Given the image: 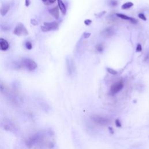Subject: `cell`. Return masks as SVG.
Returning a JSON list of instances; mask_svg holds the SVG:
<instances>
[{
    "label": "cell",
    "mask_w": 149,
    "mask_h": 149,
    "mask_svg": "<svg viewBox=\"0 0 149 149\" xmlns=\"http://www.w3.org/2000/svg\"><path fill=\"white\" fill-rule=\"evenodd\" d=\"M56 1V0H48V2L46 4V5H50L53 3H54Z\"/></svg>",
    "instance_id": "24"
},
{
    "label": "cell",
    "mask_w": 149,
    "mask_h": 149,
    "mask_svg": "<svg viewBox=\"0 0 149 149\" xmlns=\"http://www.w3.org/2000/svg\"><path fill=\"white\" fill-rule=\"evenodd\" d=\"M91 120L96 124L100 125H107L110 123V120L107 118L100 115H95L91 116Z\"/></svg>",
    "instance_id": "2"
},
{
    "label": "cell",
    "mask_w": 149,
    "mask_h": 149,
    "mask_svg": "<svg viewBox=\"0 0 149 149\" xmlns=\"http://www.w3.org/2000/svg\"><path fill=\"white\" fill-rule=\"evenodd\" d=\"M115 125L117 127H121L122 124L121 123V121L119 120H116L115 121Z\"/></svg>",
    "instance_id": "21"
},
{
    "label": "cell",
    "mask_w": 149,
    "mask_h": 149,
    "mask_svg": "<svg viewBox=\"0 0 149 149\" xmlns=\"http://www.w3.org/2000/svg\"><path fill=\"white\" fill-rule=\"evenodd\" d=\"M105 13H106L105 11H103V12L99 13V14L97 15V16H98V17H101V16H103Z\"/></svg>",
    "instance_id": "26"
},
{
    "label": "cell",
    "mask_w": 149,
    "mask_h": 149,
    "mask_svg": "<svg viewBox=\"0 0 149 149\" xmlns=\"http://www.w3.org/2000/svg\"><path fill=\"white\" fill-rule=\"evenodd\" d=\"M14 33L16 36H26L29 34L27 29L22 23H19L16 26Z\"/></svg>",
    "instance_id": "3"
},
{
    "label": "cell",
    "mask_w": 149,
    "mask_h": 149,
    "mask_svg": "<svg viewBox=\"0 0 149 149\" xmlns=\"http://www.w3.org/2000/svg\"><path fill=\"white\" fill-rule=\"evenodd\" d=\"M96 50L99 52H101L104 51V46L103 44L100 43V44H97L96 46Z\"/></svg>",
    "instance_id": "14"
},
{
    "label": "cell",
    "mask_w": 149,
    "mask_h": 149,
    "mask_svg": "<svg viewBox=\"0 0 149 149\" xmlns=\"http://www.w3.org/2000/svg\"><path fill=\"white\" fill-rule=\"evenodd\" d=\"M109 5L112 7H115L118 5V2L116 1H115V0H114V1H111L110 2Z\"/></svg>",
    "instance_id": "17"
},
{
    "label": "cell",
    "mask_w": 149,
    "mask_h": 149,
    "mask_svg": "<svg viewBox=\"0 0 149 149\" xmlns=\"http://www.w3.org/2000/svg\"><path fill=\"white\" fill-rule=\"evenodd\" d=\"M20 64L22 67L28 69L29 71H33L37 68V64L32 59L29 58H23Z\"/></svg>",
    "instance_id": "1"
},
{
    "label": "cell",
    "mask_w": 149,
    "mask_h": 149,
    "mask_svg": "<svg viewBox=\"0 0 149 149\" xmlns=\"http://www.w3.org/2000/svg\"><path fill=\"white\" fill-rule=\"evenodd\" d=\"M138 17L140 18V19H142V20H147V18H146V17L145 16V15L143 14H139V15H138Z\"/></svg>",
    "instance_id": "18"
},
{
    "label": "cell",
    "mask_w": 149,
    "mask_h": 149,
    "mask_svg": "<svg viewBox=\"0 0 149 149\" xmlns=\"http://www.w3.org/2000/svg\"><path fill=\"white\" fill-rule=\"evenodd\" d=\"M58 29V24L56 22H45L44 26L41 27L42 31L44 32H49L53 30H56Z\"/></svg>",
    "instance_id": "4"
},
{
    "label": "cell",
    "mask_w": 149,
    "mask_h": 149,
    "mask_svg": "<svg viewBox=\"0 0 149 149\" xmlns=\"http://www.w3.org/2000/svg\"><path fill=\"white\" fill-rule=\"evenodd\" d=\"M124 86V82L121 80L113 84L110 87V92L112 95H115L120 92L123 88Z\"/></svg>",
    "instance_id": "5"
},
{
    "label": "cell",
    "mask_w": 149,
    "mask_h": 149,
    "mask_svg": "<svg viewBox=\"0 0 149 149\" xmlns=\"http://www.w3.org/2000/svg\"><path fill=\"white\" fill-rule=\"evenodd\" d=\"M133 6V4L132 2H127L126 3H125L124 4H123L121 7V8L122 10H128L131 8V7H132Z\"/></svg>",
    "instance_id": "12"
},
{
    "label": "cell",
    "mask_w": 149,
    "mask_h": 149,
    "mask_svg": "<svg viewBox=\"0 0 149 149\" xmlns=\"http://www.w3.org/2000/svg\"><path fill=\"white\" fill-rule=\"evenodd\" d=\"M142 51V46L140 44H138L137 45V47H136V51L139 52H141Z\"/></svg>",
    "instance_id": "19"
},
{
    "label": "cell",
    "mask_w": 149,
    "mask_h": 149,
    "mask_svg": "<svg viewBox=\"0 0 149 149\" xmlns=\"http://www.w3.org/2000/svg\"><path fill=\"white\" fill-rule=\"evenodd\" d=\"M106 69H107V72H108L109 73H110L111 75H116L118 73V72L116 71H115V70H114V69H112L111 68H107Z\"/></svg>",
    "instance_id": "15"
},
{
    "label": "cell",
    "mask_w": 149,
    "mask_h": 149,
    "mask_svg": "<svg viewBox=\"0 0 149 149\" xmlns=\"http://www.w3.org/2000/svg\"><path fill=\"white\" fill-rule=\"evenodd\" d=\"M57 1H58V8H59V10H61V12L64 15H65L67 13V8H66L64 3H63V0H57Z\"/></svg>",
    "instance_id": "11"
},
{
    "label": "cell",
    "mask_w": 149,
    "mask_h": 149,
    "mask_svg": "<svg viewBox=\"0 0 149 149\" xmlns=\"http://www.w3.org/2000/svg\"><path fill=\"white\" fill-rule=\"evenodd\" d=\"M25 46H26V48L27 49V50H32V47H33V46H32V44L31 42L29 41H27L25 43Z\"/></svg>",
    "instance_id": "16"
},
{
    "label": "cell",
    "mask_w": 149,
    "mask_h": 149,
    "mask_svg": "<svg viewBox=\"0 0 149 149\" xmlns=\"http://www.w3.org/2000/svg\"><path fill=\"white\" fill-rule=\"evenodd\" d=\"M116 15L118 18H121L124 20H129V21H130V20H131V17H129L126 15L122 14H116Z\"/></svg>",
    "instance_id": "13"
},
{
    "label": "cell",
    "mask_w": 149,
    "mask_h": 149,
    "mask_svg": "<svg viewBox=\"0 0 149 149\" xmlns=\"http://www.w3.org/2000/svg\"><path fill=\"white\" fill-rule=\"evenodd\" d=\"M66 63H67L66 64H67V73L69 76H71L75 72V69H76L74 60L72 58H69L68 57H67L66 59Z\"/></svg>",
    "instance_id": "6"
},
{
    "label": "cell",
    "mask_w": 149,
    "mask_h": 149,
    "mask_svg": "<svg viewBox=\"0 0 149 149\" xmlns=\"http://www.w3.org/2000/svg\"><path fill=\"white\" fill-rule=\"evenodd\" d=\"M10 9V5L8 3L3 4L1 8H0V14H1V15L3 16H4L7 14Z\"/></svg>",
    "instance_id": "8"
},
{
    "label": "cell",
    "mask_w": 149,
    "mask_h": 149,
    "mask_svg": "<svg viewBox=\"0 0 149 149\" xmlns=\"http://www.w3.org/2000/svg\"><path fill=\"white\" fill-rule=\"evenodd\" d=\"M31 4V1L30 0H25V6L28 7Z\"/></svg>",
    "instance_id": "25"
},
{
    "label": "cell",
    "mask_w": 149,
    "mask_h": 149,
    "mask_svg": "<svg viewBox=\"0 0 149 149\" xmlns=\"http://www.w3.org/2000/svg\"><path fill=\"white\" fill-rule=\"evenodd\" d=\"M92 20L90 19H86L84 21V24L86 25V26H89L91 23H92Z\"/></svg>",
    "instance_id": "22"
},
{
    "label": "cell",
    "mask_w": 149,
    "mask_h": 149,
    "mask_svg": "<svg viewBox=\"0 0 149 149\" xmlns=\"http://www.w3.org/2000/svg\"><path fill=\"white\" fill-rule=\"evenodd\" d=\"M83 37L84 39H88V37H90V36H91V33H87V32H85L83 33Z\"/></svg>",
    "instance_id": "20"
},
{
    "label": "cell",
    "mask_w": 149,
    "mask_h": 149,
    "mask_svg": "<svg viewBox=\"0 0 149 149\" xmlns=\"http://www.w3.org/2000/svg\"><path fill=\"white\" fill-rule=\"evenodd\" d=\"M49 13L56 19H58L59 18V12L58 7H55L49 10Z\"/></svg>",
    "instance_id": "10"
},
{
    "label": "cell",
    "mask_w": 149,
    "mask_h": 149,
    "mask_svg": "<svg viewBox=\"0 0 149 149\" xmlns=\"http://www.w3.org/2000/svg\"><path fill=\"white\" fill-rule=\"evenodd\" d=\"M114 32H115V30L114 27L111 26L104 30V31L102 32V35L105 37H110L113 36V35L114 34Z\"/></svg>",
    "instance_id": "7"
},
{
    "label": "cell",
    "mask_w": 149,
    "mask_h": 149,
    "mask_svg": "<svg viewBox=\"0 0 149 149\" xmlns=\"http://www.w3.org/2000/svg\"><path fill=\"white\" fill-rule=\"evenodd\" d=\"M43 1V2L44 3H45L46 4L47 3V2H48V0H42Z\"/></svg>",
    "instance_id": "28"
},
{
    "label": "cell",
    "mask_w": 149,
    "mask_h": 149,
    "mask_svg": "<svg viewBox=\"0 0 149 149\" xmlns=\"http://www.w3.org/2000/svg\"><path fill=\"white\" fill-rule=\"evenodd\" d=\"M109 130H110V131L111 132V133L112 134H113V133H114V130H113V129H112V128L110 127V128H109Z\"/></svg>",
    "instance_id": "27"
},
{
    "label": "cell",
    "mask_w": 149,
    "mask_h": 149,
    "mask_svg": "<svg viewBox=\"0 0 149 149\" xmlns=\"http://www.w3.org/2000/svg\"><path fill=\"white\" fill-rule=\"evenodd\" d=\"M31 22L32 24H33L34 26H37L38 24V22L36 19H31Z\"/></svg>",
    "instance_id": "23"
},
{
    "label": "cell",
    "mask_w": 149,
    "mask_h": 149,
    "mask_svg": "<svg viewBox=\"0 0 149 149\" xmlns=\"http://www.w3.org/2000/svg\"><path fill=\"white\" fill-rule=\"evenodd\" d=\"M8 42L3 38H0V50L6 51L9 48Z\"/></svg>",
    "instance_id": "9"
}]
</instances>
